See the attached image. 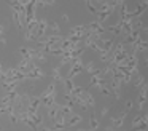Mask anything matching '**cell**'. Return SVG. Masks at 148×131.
<instances>
[{
  "label": "cell",
  "instance_id": "1",
  "mask_svg": "<svg viewBox=\"0 0 148 131\" xmlns=\"http://www.w3.org/2000/svg\"><path fill=\"white\" fill-rule=\"evenodd\" d=\"M81 69H83V61H81V58H80V59H76L75 62H72V69L69 70V77H67V78L73 80V77L78 75V74L81 72Z\"/></svg>",
  "mask_w": 148,
  "mask_h": 131
},
{
  "label": "cell",
  "instance_id": "2",
  "mask_svg": "<svg viewBox=\"0 0 148 131\" xmlns=\"http://www.w3.org/2000/svg\"><path fill=\"white\" fill-rule=\"evenodd\" d=\"M128 114H129V112L123 111L118 117H113V118H112V126L116 128V130H120V128L123 126V123H124V118L128 117Z\"/></svg>",
  "mask_w": 148,
  "mask_h": 131
},
{
  "label": "cell",
  "instance_id": "23",
  "mask_svg": "<svg viewBox=\"0 0 148 131\" xmlns=\"http://www.w3.org/2000/svg\"><path fill=\"white\" fill-rule=\"evenodd\" d=\"M62 21H66V23H69V16H67V14H64V16H62Z\"/></svg>",
  "mask_w": 148,
  "mask_h": 131
},
{
  "label": "cell",
  "instance_id": "15",
  "mask_svg": "<svg viewBox=\"0 0 148 131\" xmlns=\"http://www.w3.org/2000/svg\"><path fill=\"white\" fill-rule=\"evenodd\" d=\"M132 130L134 131H147V121H142L137 126H132Z\"/></svg>",
  "mask_w": 148,
  "mask_h": 131
},
{
  "label": "cell",
  "instance_id": "22",
  "mask_svg": "<svg viewBox=\"0 0 148 131\" xmlns=\"http://www.w3.org/2000/svg\"><path fill=\"white\" fill-rule=\"evenodd\" d=\"M0 43H3V45H5V43H7V38H5V37H0Z\"/></svg>",
  "mask_w": 148,
  "mask_h": 131
},
{
  "label": "cell",
  "instance_id": "16",
  "mask_svg": "<svg viewBox=\"0 0 148 131\" xmlns=\"http://www.w3.org/2000/svg\"><path fill=\"white\" fill-rule=\"evenodd\" d=\"M86 7H88V10H89L91 13H94V14L97 13V8L93 5V2H89V0H88V2H86Z\"/></svg>",
  "mask_w": 148,
  "mask_h": 131
},
{
  "label": "cell",
  "instance_id": "8",
  "mask_svg": "<svg viewBox=\"0 0 148 131\" xmlns=\"http://www.w3.org/2000/svg\"><path fill=\"white\" fill-rule=\"evenodd\" d=\"M59 115V104L56 102L53 107H48V117L51 118V120H56Z\"/></svg>",
  "mask_w": 148,
  "mask_h": 131
},
{
  "label": "cell",
  "instance_id": "21",
  "mask_svg": "<svg viewBox=\"0 0 148 131\" xmlns=\"http://www.w3.org/2000/svg\"><path fill=\"white\" fill-rule=\"evenodd\" d=\"M3 32H5V26L0 24V35H2V37H3Z\"/></svg>",
  "mask_w": 148,
  "mask_h": 131
},
{
  "label": "cell",
  "instance_id": "10",
  "mask_svg": "<svg viewBox=\"0 0 148 131\" xmlns=\"http://www.w3.org/2000/svg\"><path fill=\"white\" fill-rule=\"evenodd\" d=\"M64 88H66V93H72L73 91V88H75V83H73V80H70V78H64Z\"/></svg>",
  "mask_w": 148,
  "mask_h": 131
},
{
  "label": "cell",
  "instance_id": "12",
  "mask_svg": "<svg viewBox=\"0 0 148 131\" xmlns=\"http://www.w3.org/2000/svg\"><path fill=\"white\" fill-rule=\"evenodd\" d=\"M135 86H139V88H142V86L145 85V77L142 75V74H137V77H135V82H134Z\"/></svg>",
  "mask_w": 148,
  "mask_h": 131
},
{
  "label": "cell",
  "instance_id": "20",
  "mask_svg": "<svg viewBox=\"0 0 148 131\" xmlns=\"http://www.w3.org/2000/svg\"><path fill=\"white\" fill-rule=\"evenodd\" d=\"M107 114H108V107H103V109H102V115L105 117Z\"/></svg>",
  "mask_w": 148,
  "mask_h": 131
},
{
  "label": "cell",
  "instance_id": "5",
  "mask_svg": "<svg viewBox=\"0 0 148 131\" xmlns=\"http://www.w3.org/2000/svg\"><path fill=\"white\" fill-rule=\"evenodd\" d=\"M81 121H83V117L78 114H75V115H72L69 120H66V126H76V125H80Z\"/></svg>",
  "mask_w": 148,
  "mask_h": 131
},
{
  "label": "cell",
  "instance_id": "13",
  "mask_svg": "<svg viewBox=\"0 0 148 131\" xmlns=\"http://www.w3.org/2000/svg\"><path fill=\"white\" fill-rule=\"evenodd\" d=\"M48 29H49V31H53L56 35H59V32H61V29H59V24H57V23H51V24H48ZM54 34H53V35H54Z\"/></svg>",
  "mask_w": 148,
  "mask_h": 131
},
{
  "label": "cell",
  "instance_id": "11",
  "mask_svg": "<svg viewBox=\"0 0 148 131\" xmlns=\"http://www.w3.org/2000/svg\"><path fill=\"white\" fill-rule=\"evenodd\" d=\"M89 126H91V130H93V131H96L97 128H99V120H97L94 111H93V114H91V117H89Z\"/></svg>",
  "mask_w": 148,
  "mask_h": 131
},
{
  "label": "cell",
  "instance_id": "24",
  "mask_svg": "<svg viewBox=\"0 0 148 131\" xmlns=\"http://www.w3.org/2000/svg\"><path fill=\"white\" fill-rule=\"evenodd\" d=\"M81 131H93V130H81Z\"/></svg>",
  "mask_w": 148,
  "mask_h": 131
},
{
  "label": "cell",
  "instance_id": "7",
  "mask_svg": "<svg viewBox=\"0 0 148 131\" xmlns=\"http://www.w3.org/2000/svg\"><path fill=\"white\" fill-rule=\"evenodd\" d=\"M48 96H56V83H54V82H53L51 85H49L48 88H46V90L40 94V99H43V98H48Z\"/></svg>",
  "mask_w": 148,
  "mask_h": 131
},
{
  "label": "cell",
  "instance_id": "6",
  "mask_svg": "<svg viewBox=\"0 0 148 131\" xmlns=\"http://www.w3.org/2000/svg\"><path fill=\"white\" fill-rule=\"evenodd\" d=\"M139 37H140V31H132L129 35H126V40H124V43H131V45H134L135 42L139 40Z\"/></svg>",
  "mask_w": 148,
  "mask_h": 131
},
{
  "label": "cell",
  "instance_id": "14",
  "mask_svg": "<svg viewBox=\"0 0 148 131\" xmlns=\"http://www.w3.org/2000/svg\"><path fill=\"white\" fill-rule=\"evenodd\" d=\"M99 90L102 91V94H103V96H110V94H112V90H110V86H108L107 83H105L103 86H100Z\"/></svg>",
  "mask_w": 148,
  "mask_h": 131
},
{
  "label": "cell",
  "instance_id": "4",
  "mask_svg": "<svg viewBox=\"0 0 148 131\" xmlns=\"http://www.w3.org/2000/svg\"><path fill=\"white\" fill-rule=\"evenodd\" d=\"M145 102H147V83H145V85L142 86L140 94H139V109H140V111H143Z\"/></svg>",
  "mask_w": 148,
  "mask_h": 131
},
{
  "label": "cell",
  "instance_id": "19",
  "mask_svg": "<svg viewBox=\"0 0 148 131\" xmlns=\"http://www.w3.org/2000/svg\"><path fill=\"white\" fill-rule=\"evenodd\" d=\"M35 59H37V61H40V62H46V56L43 55V53H40V51H38V55L35 56Z\"/></svg>",
  "mask_w": 148,
  "mask_h": 131
},
{
  "label": "cell",
  "instance_id": "9",
  "mask_svg": "<svg viewBox=\"0 0 148 131\" xmlns=\"http://www.w3.org/2000/svg\"><path fill=\"white\" fill-rule=\"evenodd\" d=\"M51 77H53V80H54V83L56 82H64V77H62V74H61V67H54L53 72H51Z\"/></svg>",
  "mask_w": 148,
  "mask_h": 131
},
{
  "label": "cell",
  "instance_id": "18",
  "mask_svg": "<svg viewBox=\"0 0 148 131\" xmlns=\"http://www.w3.org/2000/svg\"><path fill=\"white\" fill-rule=\"evenodd\" d=\"M10 120H11V123H18L19 121V115L16 112H13V114H10Z\"/></svg>",
  "mask_w": 148,
  "mask_h": 131
},
{
  "label": "cell",
  "instance_id": "3",
  "mask_svg": "<svg viewBox=\"0 0 148 131\" xmlns=\"http://www.w3.org/2000/svg\"><path fill=\"white\" fill-rule=\"evenodd\" d=\"M66 120H67L66 117H62V115L59 114L57 118H56V120H53V121H54V125H53V130H54V131L66 130V128H67V126H66Z\"/></svg>",
  "mask_w": 148,
  "mask_h": 131
},
{
  "label": "cell",
  "instance_id": "17",
  "mask_svg": "<svg viewBox=\"0 0 148 131\" xmlns=\"http://www.w3.org/2000/svg\"><path fill=\"white\" fill-rule=\"evenodd\" d=\"M134 109V102L132 101H126V106H124V111L126 112H131Z\"/></svg>",
  "mask_w": 148,
  "mask_h": 131
}]
</instances>
